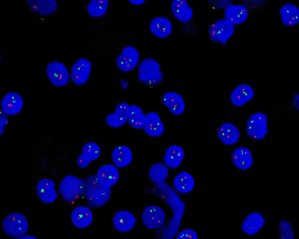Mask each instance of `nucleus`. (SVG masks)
<instances>
[{"instance_id":"1","label":"nucleus","mask_w":299,"mask_h":239,"mask_svg":"<svg viewBox=\"0 0 299 239\" xmlns=\"http://www.w3.org/2000/svg\"><path fill=\"white\" fill-rule=\"evenodd\" d=\"M150 190L152 193L161 198L172 210V217L168 224L161 228L166 236L172 238L178 230L185 211V204L175 190L165 182L156 183Z\"/></svg>"},{"instance_id":"2","label":"nucleus","mask_w":299,"mask_h":239,"mask_svg":"<svg viewBox=\"0 0 299 239\" xmlns=\"http://www.w3.org/2000/svg\"><path fill=\"white\" fill-rule=\"evenodd\" d=\"M85 180V190L84 196L90 208H98L105 205L110 200L111 187L102 183L96 174L88 175Z\"/></svg>"},{"instance_id":"3","label":"nucleus","mask_w":299,"mask_h":239,"mask_svg":"<svg viewBox=\"0 0 299 239\" xmlns=\"http://www.w3.org/2000/svg\"><path fill=\"white\" fill-rule=\"evenodd\" d=\"M85 180L73 175H67L60 182L59 192L63 199L69 203L75 202L84 196Z\"/></svg>"},{"instance_id":"4","label":"nucleus","mask_w":299,"mask_h":239,"mask_svg":"<svg viewBox=\"0 0 299 239\" xmlns=\"http://www.w3.org/2000/svg\"><path fill=\"white\" fill-rule=\"evenodd\" d=\"M164 74L159 63L148 58L142 61L138 69V79L141 83L150 87L156 86L163 80Z\"/></svg>"},{"instance_id":"5","label":"nucleus","mask_w":299,"mask_h":239,"mask_svg":"<svg viewBox=\"0 0 299 239\" xmlns=\"http://www.w3.org/2000/svg\"><path fill=\"white\" fill-rule=\"evenodd\" d=\"M2 228L8 236L20 239L27 232L28 223L24 215L19 212H12L8 214L4 219Z\"/></svg>"},{"instance_id":"6","label":"nucleus","mask_w":299,"mask_h":239,"mask_svg":"<svg viewBox=\"0 0 299 239\" xmlns=\"http://www.w3.org/2000/svg\"><path fill=\"white\" fill-rule=\"evenodd\" d=\"M234 25L225 18L216 20L208 28L209 37L212 41L225 45L234 33Z\"/></svg>"},{"instance_id":"7","label":"nucleus","mask_w":299,"mask_h":239,"mask_svg":"<svg viewBox=\"0 0 299 239\" xmlns=\"http://www.w3.org/2000/svg\"><path fill=\"white\" fill-rule=\"evenodd\" d=\"M267 118L261 112L255 113L248 118L246 124V131L251 138L259 140L263 138L268 132Z\"/></svg>"},{"instance_id":"8","label":"nucleus","mask_w":299,"mask_h":239,"mask_svg":"<svg viewBox=\"0 0 299 239\" xmlns=\"http://www.w3.org/2000/svg\"><path fill=\"white\" fill-rule=\"evenodd\" d=\"M46 75L51 83L54 86L61 87L69 82L70 73L66 66L57 60L49 63L46 68Z\"/></svg>"},{"instance_id":"9","label":"nucleus","mask_w":299,"mask_h":239,"mask_svg":"<svg viewBox=\"0 0 299 239\" xmlns=\"http://www.w3.org/2000/svg\"><path fill=\"white\" fill-rule=\"evenodd\" d=\"M92 68V63L88 59L81 58L77 60L70 69V77L73 82L78 86L86 83L89 78Z\"/></svg>"},{"instance_id":"10","label":"nucleus","mask_w":299,"mask_h":239,"mask_svg":"<svg viewBox=\"0 0 299 239\" xmlns=\"http://www.w3.org/2000/svg\"><path fill=\"white\" fill-rule=\"evenodd\" d=\"M142 221L147 228L153 229L159 228L164 223L166 215L163 210L159 207L151 205L147 207L143 211Z\"/></svg>"},{"instance_id":"11","label":"nucleus","mask_w":299,"mask_h":239,"mask_svg":"<svg viewBox=\"0 0 299 239\" xmlns=\"http://www.w3.org/2000/svg\"><path fill=\"white\" fill-rule=\"evenodd\" d=\"M139 59V54L137 50L133 46H128L123 49L121 54L117 57L116 62L120 70L124 72H128L136 67Z\"/></svg>"},{"instance_id":"12","label":"nucleus","mask_w":299,"mask_h":239,"mask_svg":"<svg viewBox=\"0 0 299 239\" xmlns=\"http://www.w3.org/2000/svg\"><path fill=\"white\" fill-rule=\"evenodd\" d=\"M23 105V100L21 96L13 91L6 93L1 103L2 111L7 115L10 116L18 114L21 111Z\"/></svg>"},{"instance_id":"13","label":"nucleus","mask_w":299,"mask_h":239,"mask_svg":"<svg viewBox=\"0 0 299 239\" xmlns=\"http://www.w3.org/2000/svg\"><path fill=\"white\" fill-rule=\"evenodd\" d=\"M55 186L54 181L48 179H43L38 182L36 187V193L41 201L49 204L56 199L58 193Z\"/></svg>"},{"instance_id":"14","label":"nucleus","mask_w":299,"mask_h":239,"mask_svg":"<svg viewBox=\"0 0 299 239\" xmlns=\"http://www.w3.org/2000/svg\"><path fill=\"white\" fill-rule=\"evenodd\" d=\"M161 101L173 115H180L185 111V104L184 99L180 94L176 92L171 91L166 92L162 95Z\"/></svg>"},{"instance_id":"15","label":"nucleus","mask_w":299,"mask_h":239,"mask_svg":"<svg viewBox=\"0 0 299 239\" xmlns=\"http://www.w3.org/2000/svg\"><path fill=\"white\" fill-rule=\"evenodd\" d=\"M130 105L127 103L122 102L116 106L114 111L108 114L105 121L110 127L116 128L126 123L128 120V115Z\"/></svg>"},{"instance_id":"16","label":"nucleus","mask_w":299,"mask_h":239,"mask_svg":"<svg viewBox=\"0 0 299 239\" xmlns=\"http://www.w3.org/2000/svg\"><path fill=\"white\" fill-rule=\"evenodd\" d=\"M136 219L130 212L122 210L114 216L112 223L115 228L119 231L126 232L131 230L135 226Z\"/></svg>"},{"instance_id":"17","label":"nucleus","mask_w":299,"mask_h":239,"mask_svg":"<svg viewBox=\"0 0 299 239\" xmlns=\"http://www.w3.org/2000/svg\"><path fill=\"white\" fill-rule=\"evenodd\" d=\"M146 134L151 137H157L164 132V124L159 114L154 111H151L146 114L145 123L143 127Z\"/></svg>"},{"instance_id":"18","label":"nucleus","mask_w":299,"mask_h":239,"mask_svg":"<svg viewBox=\"0 0 299 239\" xmlns=\"http://www.w3.org/2000/svg\"><path fill=\"white\" fill-rule=\"evenodd\" d=\"M265 220L260 213L254 212L247 215L243 221L241 229L245 234L253 235L256 234L263 227Z\"/></svg>"},{"instance_id":"19","label":"nucleus","mask_w":299,"mask_h":239,"mask_svg":"<svg viewBox=\"0 0 299 239\" xmlns=\"http://www.w3.org/2000/svg\"><path fill=\"white\" fill-rule=\"evenodd\" d=\"M231 157L233 164L240 170L248 169L253 165L251 153L245 147L241 146L236 148L232 152Z\"/></svg>"},{"instance_id":"20","label":"nucleus","mask_w":299,"mask_h":239,"mask_svg":"<svg viewBox=\"0 0 299 239\" xmlns=\"http://www.w3.org/2000/svg\"><path fill=\"white\" fill-rule=\"evenodd\" d=\"M254 92L249 85L242 84L236 87L230 95V100L235 106L241 107L251 100L253 97Z\"/></svg>"},{"instance_id":"21","label":"nucleus","mask_w":299,"mask_h":239,"mask_svg":"<svg viewBox=\"0 0 299 239\" xmlns=\"http://www.w3.org/2000/svg\"><path fill=\"white\" fill-rule=\"evenodd\" d=\"M93 214L86 206H78L72 210L71 219L73 225L79 228H85L90 225L93 219Z\"/></svg>"},{"instance_id":"22","label":"nucleus","mask_w":299,"mask_h":239,"mask_svg":"<svg viewBox=\"0 0 299 239\" xmlns=\"http://www.w3.org/2000/svg\"><path fill=\"white\" fill-rule=\"evenodd\" d=\"M26 5L32 11L42 16H49L57 10L58 5L55 0H26Z\"/></svg>"},{"instance_id":"23","label":"nucleus","mask_w":299,"mask_h":239,"mask_svg":"<svg viewBox=\"0 0 299 239\" xmlns=\"http://www.w3.org/2000/svg\"><path fill=\"white\" fill-rule=\"evenodd\" d=\"M152 33L161 39L168 36L172 32L173 27L170 20L162 16L156 17L151 21L149 25Z\"/></svg>"},{"instance_id":"24","label":"nucleus","mask_w":299,"mask_h":239,"mask_svg":"<svg viewBox=\"0 0 299 239\" xmlns=\"http://www.w3.org/2000/svg\"><path fill=\"white\" fill-rule=\"evenodd\" d=\"M218 135L221 141L225 144L232 145L239 140L240 132L234 124L226 123L219 127Z\"/></svg>"},{"instance_id":"25","label":"nucleus","mask_w":299,"mask_h":239,"mask_svg":"<svg viewBox=\"0 0 299 239\" xmlns=\"http://www.w3.org/2000/svg\"><path fill=\"white\" fill-rule=\"evenodd\" d=\"M224 15L234 25H240L247 19L248 9L244 5L232 4L225 9Z\"/></svg>"},{"instance_id":"26","label":"nucleus","mask_w":299,"mask_h":239,"mask_svg":"<svg viewBox=\"0 0 299 239\" xmlns=\"http://www.w3.org/2000/svg\"><path fill=\"white\" fill-rule=\"evenodd\" d=\"M96 175L101 182L111 187L117 183L119 177L117 167L111 164H105L100 166Z\"/></svg>"},{"instance_id":"27","label":"nucleus","mask_w":299,"mask_h":239,"mask_svg":"<svg viewBox=\"0 0 299 239\" xmlns=\"http://www.w3.org/2000/svg\"><path fill=\"white\" fill-rule=\"evenodd\" d=\"M279 13L281 21L284 25L291 27L298 23L299 9L295 5L286 3L281 7Z\"/></svg>"},{"instance_id":"28","label":"nucleus","mask_w":299,"mask_h":239,"mask_svg":"<svg viewBox=\"0 0 299 239\" xmlns=\"http://www.w3.org/2000/svg\"><path fill=\"white\" fill-rule=\"evenodd\" d=\"M111 159L114 165L117 167H124L131 162L133 154L130 149L125 145L115 147L111 153Z\"/></svg>"},{"instance_id":"29","label":"nucleus","mask_w":299,"mask_h":239,"mask_svg":"<svg viewBox=\"0 0 299 239\" xmlns=\"http://www.w3.org/2000/svg\"><path fill=\"white\" fill-rule=\"evenodd\" d=\"M175 190L178 192L186 194L191 192L195 186V180L193 176L187 171L179 173L174 177L173 182Z\"/></svg>"},{"instance_id":"30","label":"nucleus","mask_w":299,"mask_h":239,"mask_svg":"<svg viewBox=\"0 0 299 239\" xmlns=\"http://www.w3.org/2000/svg\"><path fill=\"white\" fill-rule=\"evenodd\" d=\"M172 13L179 21L184 22L191 20L193 13L192 9L187 1L185 0H174L171 3Z\"/></svg>"},{"instance_id":"31","label":"nucleus","mask_w":299,"mask_h":239,"mask_svg":"<svg viewBox=\"0 0 299 239\" xmlns=\"http://www.w3.org/2000/svg\"><path fill=\"white\" fill-rule=\"evenodd\" d=\"M184 155V151L181 147L177 145H173L166 151L164 155V161L167 167L175 169L180 165Z\"/></svg>"},{"instance_id":"32","label":"nucleus","mask_w":299,"mask_h":239,"mask_svg":"<svg viewBox=\"0 0 299 239\" xmlns=\"http://www.w3.org/2000/svg\"><path fill=\"white\" fill-rule=\"evenodd\" d=\"M146 118V115L140 107L136 105H130L127 121L131 127L137 129L143 128Z\"/></svg>"},{"instance_id":"33","label":"nucleus","mask_w":299,"mask_h":239,"mask_svg":"<svg viewBox=\"0 0 299 239\" xmlns=\"http://www.w3.org/2000/svg\"><path fill=\"white\" fill-rule=\"evenodd\" d=\"M150 179L155 183L163 182L168 177V170L167 166L161 163L153 165L148 171Z\"/></svg>"},{"instance_id":"34","label":"nucleus","mask_w":299,"mask_h":239,"mask_svg":"<svg viewBox=\"0 0 299 239\" xmlns=\"http://www.w3.org/2000/svg\"><path fill=\"white\" fill-rule=\"evenodd\" d=\"M108 4L109 1L107 0H91L87 6V12L92 17H101L106 12Z\"/></svg>"},{"instance_id":"35","label":"nucleus","mask_w":299,"mask_h":239,"mask_svg":"<svg viewBox=\"0 0 299 239\" xmlns=\"http://www.w3.org/2000/svg\"><path fill=\"white\" fill-rule=\"evenodd\" d=\"M99 145L93 142H89L85 143L81 149L82 154L91 161L97 159L100 157L101 152Z\"/></svg>"},{"instance_id":"36","label":"nucleus","mask_w":299,"mask_h":239,"mask_svg":"<svg viewBox=\"0 0 299 239\" xmlns=\"http://www.w3.org/2000/svg\"><path fill=\"white\" fill-rule=\"evenodd\" d=\"M279 237L281 239H293L295 236L294 230L291 223L284 220L280 222L278 228Z\"/></svg>"},{"instance_id":"37","label":"nucleus","mask_w":299,"mask_h":239,"mask_svg":"<svg viewBox=\"0 0 299 239\" xmlns=\"http://www.w3.org/2000/svg\"><path fill=\"white\" fill-rule=\"evenodd\" d=\"M176 238L197 239L198 238V235L196 232L194 230L186 228L182 230L178 233Z\"/></svg>"},{"instance_id":"38","label":"nucleus","mask_w":299,"mask_h":239,"mask_svg":"<svg viewBox=\"0 0 299 239\" xmlns=\"http://www.w3.org/2000/svg\"><path fill=\"white\" fill-rule=\"evenodd\" d=\"M209 4L213 8L217 10L225 9L232 4L230 0H211L209 1Z\"/></svg>"},{"instance_id":"39","label":"nucleus","mask_w":299,"mask_h":239,"mask_svg":"<svg viewBox=\"0 0 299 239\" xmlns=\"http://www.w3.org/2000/svg\"><path fill=\"white\" fill-rule=\"evenodd\" d=\"M76 161L79 167L84 168L88 166L91 161L81 154L78 157Z\"/></svg>"},{"instance_id":"40","label":"nucleus","mask_w":299,"mask_h":239,"mask_svg":"<svg viewBox=\"0 0 299 239\" xmlns=\"http://www.w3.org/2000/svg\"><path fill=\"white\" fill-rule=\"evenodd\" d=\"M0 114V135H2L4 133L5 128L8 122V118L7 115L4 113L2 110H1Z\"/></svg>"},{"instance_id":"41","label":"nucleus","mask_w":299,"mask_h":239,"mask_svg":"<svg viewBox=\"0 0 299 239\" xmlns=\"http://www.w3.org/2000/svg\"><path fill=\"white\" fill-rule=\"evenodd\" d=\"M119 84L120 86L124 89H127L128 86V82L124 79L121 78L119 80Z\"/></svg>"},{"instance_id":"42","label":"nucleus","mask_w":299,"mask_h":239,"mask_svg":"<svg viewBox=\"0 0 299 239\" xmlns=\"http://www.w3.org/2000/svg\"><path fill=\"white\" fill-rule=\"evenodd\" d=\"M129 1L133 4L135 5H140L143 4L145 1L144 0H130Z\"/></svg>"},{"instance_id":"43","label":"nucleus","mask_w":299,"mask_h":239,"mask_svg":"<svg viewBox=\"0 0 299 239\" xmlns=\"http://www.w3.org/2000/svg\"><path fill=\"white\" fill-rule=\"evenodd\" d=\"M298 94H296L294 96L293 99V103L294 106L298 108V101H299Z\"/></svg>"},{"instance_id":"44","label":"nucleus","mask_w":299,"mask_h":239,"mask_svg":"<svg viewBox=\"0 0 299 239\" xmlns=\"http://www.w3.org/2000/svg\"><path fill=\"white\" fill-rule=\"evenodd\" d=\"M36 238L34 236L30 235H25L23 236L20 239H36Z\"/></svg>"}]
</instances>
